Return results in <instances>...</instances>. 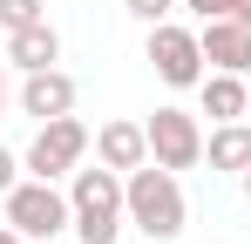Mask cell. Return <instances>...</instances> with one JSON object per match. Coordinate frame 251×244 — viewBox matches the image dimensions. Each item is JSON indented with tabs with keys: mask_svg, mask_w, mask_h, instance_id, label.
I'll list each match as a JSON object with an SVG mask.
<instances>
[{
	"mask_svg": "<svg viewBox=\"0 0 251 244\" xmlns=\"http://www.w3.org/2000/svg\"><path fill=\"white\" fill-rule=\"evenodd\" d=\"M123 210H129V224H136L150 244L183 238V224H190L183 183H176V170H163L156 156L143 163V170H129V176H123Z\"/></svg>",
	"mask_w": 251,
	"mask_h": 244,
	"instance_id": "cell-1",
	"label": "cell"
},
{
	"mask_svg": "<svg viewBox=\"0 0 251 244\" xmlns=\"http://www.w3.org/2000/svg\"><path fill=\"white\" fill-rule=\"evenodd\" d=\"M68 203H75V244H116L129 224L123 210V170H109V163H95V170H75L68 176Z\"/></svg>",
	"mask_w": 251,
	"mask_h": 244,
	"instance_id": "cell-2",
	"label": "cell"
},
{
	"mask_svg": "<svg viewBox=\"0 0 251 244\" xmlns=\"http://www.w3.org/2000/svg\"><path fill=\"white\" fill-rule=\"evenodd\" d=\"M0 203H7V224H14L27 244L34 238H68V231H75V203H68L61 183H48V176H21Z\"/></svg>",
	"mask_w": 251,
	"mask_h": 244,
	"instance_id": "cell-3",
	"label": "cell"
},
{
	"mask_svg": "<svg viewBox=\"0 0 251 244\" xmlns=\"http://www.w3.org/2000/svg\"><path fill=\"white\" fill-rule=\"evenodd\" d=\"M88 149H95V136H88L82 122L75 116H54V122H41V129H34V143H27V176H48V183H54V176H75V170H82L88 163Z\"/></svg>",
	"mask_w": 251,
	"mask_h": 244,
	"instance_id": "cell-4",
	"label": "cell"
},
{
	"mask_svg": "<svg viewBox=\"0 0 251 244\" xmlns=\"http://www.w3.org/2000/svg\"><path fill=\"white\" fill-rule=\"evenodd\" d=\"M150 68H156L170 88H197V81L210 75V68H204V41H197V27L156 21V27H150Z\"/></svg>",
	"mask_w": 251,
	"mask_h": 244,
	"instance_id": "cell-5",
	"label": "cell"
},
{
	"mask_svg": "<svg viewBox=\"0 0 251 244\" xmlns=\"http://www.w3.org/2000/svg\"><path fill=\"white\" fill-rule=\"evenodd\" d=\"M143 129H150V156L163 170H197L204 163V129H197L190 109H156Z\"/></svg>",
	"mask_w": 251,
	"mask_h": 244,
	"instance_id": "cell-6",
	"label": "cell"
},
{
	"mask_svg": "<svg viewBox=\"0 0 251 244\" xmlns=\"http://www.w3.org/2000/svg\"><path fill=\"white\" fill-rule=\"evenodd\" d=\"M75 75L68 68H34V75L21 81V116H34V122H54V116H75Z\"/></svg>",
	"mask_w": 251,
	"mask_h": 244,
	"instance_id": "cell-7",
	"label": "cell"
},
{
	"mask_svg": "<svg viewBox=\"0 0 251 244\" xmlns=\"http://www.w3.org/2000/svg\"><path fill=\"white\" fill-rule=\"evenodd\" d=\"M197 41H204V61L210 68H224V75H251V21H204L197 27Z\"/></svg>",
	"mask_w": 251,
	"mask_h": 244,
	"instance_id": "cell-8",
	"label": "cell"
},
{
	"mask_svg": "<svg viewBox=\"0 0 251 244\" xmlns=\"http://www.w3.org/2000/svg\"><path fill=\"white\" fill-rule=\"evenodd\" d=\"M197 95H204V116L210 122H245L251 116V75H224V68H210L197 81Z\"/></svg>",
	"mask_w": 251,
	"mask_h": 244,
	"instance_id": "cell-9",
	"label": "cell"
},
{
	"mask_svg": "<svg viewBox=\"0 0 251 244\" xmlns=\"http://www.w3.org/2000/svg\"><path fill=\"white\" fill-rule=\"evenodd\" d=\"M95 156L109 163V170H143L150 163V129L143 122H102V136H95Z\"/></svg>",
	"mask_w": 251,
	"mask_h": 244,
	"instance_id": "cell-10",
	"label": "cell"
},
{
	"mask_svg": "<svg viewBox=\"0 0 251 244\" xmlns=\"http://www.w3.org/2000/svg\"><path fill=\"white\" fill-rule=\"evenodd\" d=\"M61 61V34L34 21V27H14L7 34V68H21V75H34V68H54Z\"/></svg>",
	"mask_w": 251,
	"mask_h": 244,
	"instance_id": "cell-11",
	"label": "cell"
},
{
	"mask_svg": "<svg viewBox=\"0 0 251 244\" xmlns=\"http://www.w3.org/2000/svg\"><path fill=\"white\" fill-rule=\"evenodd\" d=\"M204 163L224 170V176H245L251 170V122H217L210 143H204Z\"/></svg>",
	"mask_w": 251,
	"mask_h": 244,
	"instance_id": "cell-12",
	"label": "cell"
},
{
	"mask_svg": "<svg viewBox=\"0 0 251 244\" xmlns=\"http://www.w3.org/2000/svg\"><path fill=\"white\" fill-rule=\"evenodd\" d=\"M34 21H48V0H0V27L14 34V27H34Z\"/></svg>",
	"mask_w": 251,
	"mask_h": 244,
	"instance_id": "cell-13",
	"label": "cell"
},
{
	"mask_svg": "<svg viewBox=\"0 0 251 244\" xmlns=\"http://www.w3.org/2000/svg\"><path fill=\"white\" fill-rule=\"evenodd\" d=\"M197 21H231V14H245V0H183Z\"/></svg>",
	"mask_w": 251,
	"mask_h": 244,
	"instance_id": "cell-14",
	"label": "cell"
},
{
	"mask_svg": "<svg viewBox=\"0 0 251 244\" xmlns=\"http://www.w3.org/2000/svg\"><path fill=\"white\" fill-rule=\"evenodd\" d=\"M123 7L143 21V27H156V21H170V14H176V0H123Z\"/></svg>",
	"mask_w": 251,
	"mask_h": 244,
	"instance_id": "cell-15",
	"label": "cell"
},
{
	"mask_svg": "<svg viewBox=\"0 0 251 244\" xmlns=\"http://www.w3.org/2000/svg\"><path fill=\"white\" fill-rule=\"evenodd\" d=\"M21 170H27V163H21L14 149H7V143H0V197H7V190L21 183Z\"/></svg>",
	"mask_w": 251,
	"mask_h": 244,
	"instance_id": "cell-16",
	"label": "cell"
},
{
	"mask_svg": "<svg viewBox=\"0 0 251 244\" xmlns=\"http://www.w3.org/2000/svg\"><path fill=\"white\" fill-rule=\"evenodd\" d=\"M0 244H27V238H21V231H14V224H0Z\"/></svg>",
	"mask_w": 251,
	"mask_h": 244,
	"instance_id": "cell-17",
	"label": "cell"
},
{
	"mask_svg": "<svg viewBox=\"0 0 251 244\" xmlns=\"http://www.w3.org/2000/svg\"><path fill=\"white\" fill-rule=\"evenodd\" d=\"M0 109H7V61H0Z\"/></svg>",
	"mask_w": 251,
	"mask_h": 244,
	"instance_id": "cell-18",
	"label": "cell"
},
{
	"mask_svg": "<svg viewBox=\"0 0 251 244\" xmlns=\"http://www.w3.org/2000/svg\"><path fill=\"white\" fill-rule=\"evenodd\" d=\"M238 183H245V203H251V170H245V176H238Z\"/></svg>",
	"mask_w": 251,
	"mask_h": 244,
	"instance_id": "cell-19",
	"label": "cell"
},
{
	"mask_svg": "<svg viewBox=\"0 0 251 244\" xmlns=\"http://www.w3.org/2000/svg\"><path fill=\"white\" fill-rule=\"evenodd\" d=\"M34 244H75V238H34Z\"/></svg>",
	"mask_w": 251,
	"mask_h": 244,
	"instance_id": "cell-20",
	"label": "cell"
},
{
	"mask_svg": "<svg viewBox=\"0 0 251 244\" xmlns=\"http://www.w3.org/2000/svg\"><path fill=\"white\" fill-rule=\"evenodd\" d=\"M238 21H251V0H245V14H238Z\"/></svg>",
	"mask_w": 251,
	"mask_h": 244,
	"instance_id": "cell-21",
	"label": "cell"
}]
</instances>
